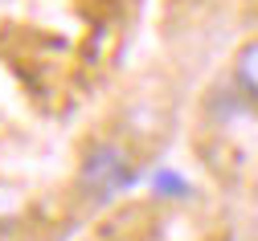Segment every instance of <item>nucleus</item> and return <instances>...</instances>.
<instances>
[{
    "mask_svg": "<svg viewBox=\"0 0 258 241\" xmlns=\"http://www.w3.org/2000/svg\"><path fill=\"white\" fill-rule=\"evenodd\" d=\"M238 82L250 98H258V41H246L238 49Z\"/></svg>",
    "mask_w": 258,
    "mask_h": 241,
    "instance_id": "nucleus-2",
    "label": "nucleus"
},
{
    "mask_svg": "<svg viewBox=\"0 0 258 241\" xmlns=\"http://www.w3.org/2000/svg\"><path fill=\"white\" fill-rule=\"evenodd\" d=\"M230 241H242V237H230Z\"/></svg>",
    "mask_w": 258,
    "mask_h": 241,
    "instance_id": "nucleus-4",
    "label": "nucleus"
},
{
    "mask_svg": "<svg viewBox=\"0 0 258 241\" xmlns=\"http://www.w3.org/2000/svg\"><path fill=\"white\" fill-rule=\"evenodd\" d=\"M152 184L164 192V196H184V188H188V184L176 176V172H156V176H152Z\"/></svg>",
    "mask_w": 258,
    "mask_h": 241,
    "instance_id": "nucleus-3",
    "label": "nucleus"
},
{
    "mask_svg": "<svg viewBox=\"0 0 258 241\" xmlns=\"http://www.w3.org/2000/svg\"><path fill=\"white\" fill-rule=\"evenodd\" d=\"M78 184L90 200H115L136 184V164L119 143H90L78 168Z\"/></svg>",
    "mask_w": 258,
    "mask_h": 241,
    "instance_id": "nucleus-1",
    "label": "nucleus"
}]
</instances>
